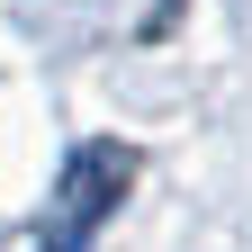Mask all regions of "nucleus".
I'll return each instance as SVG.
<instances>
[{
    "mask_svg": "<svg viewBox=\"0 0 252 252\" xmlns=\"http://www.w3.org/2000/svg\"><path fill=\"white\" fill-rule=\"evenodd\" d=\"M126 171H135L126 144H81L72 162H63V234H72V243H90L108 225V207L126 198Z\"/></svg>",
    "mask_w": 252,
    "mask_h": 252,
    "instance_id": "f257e3e1",
    "label": "nucleus"
}]
</instances>
